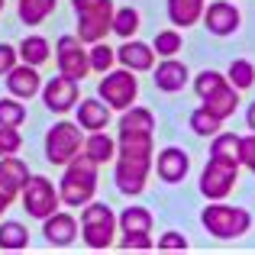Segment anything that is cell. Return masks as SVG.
Wrapping results in <instances>:
<instances>
[{"label": "cell", "mask_w": 255, "mask_h": 255, "mask_svg": "<svg viewBox=\"0 0 255 255\" xmlns=\"http://www.w3.org/2000/svg\"><path fill=\"white\" fill-rule=\"evenodd\" d=\"M97 168L100 165H94L87 155L78 152V155L65 165V174H62V181H58V200H62L65 207H75V210L84 207L87 200H94V194H97Z\"/></svg>", "instance_id": "cell-1"}, {"label": "cell", "mask_w": 255, "mask_h": 255, "mask_svg": "<svg viewBox=\"0 0 255 255\" xmlns=\"http://www.w3.org/2000/svg\"><path fill=\"white\" fill-rule=\"evenodd\" d=\"M200 226L210 233L213 239H243L252 230V213L246 207H233L226 200H207L200 210Z\"/></svg>", "instance_id": "cell-2"}, {"label": "cell", "mask_w": 255, "mask_h": 255, "mask_svg": "<svg viewBox=\"0 0 255 255\" xmlns=\"http://www.w3.org/2000/svg\"><path fill=\"white\" fill-rule=\"evenodd\" d=\"M81 239L94 252L110 249L117 243V213L100 200H87L81 207Z\"/></svg>", "instance_id": "cell-3"}, {"label": "cell", "mask_w": 255, "mask_h": 255, "mask_svg": "<svg viewBox=\"0 0 255 255\" xmlns=\"http://www.w3.org/2000/svg\"><path fill=\"white\" fill-rule=\"evenodd\" d=\"M81 145H84L81 126L71 123V120H58V123H52L49 129H45V162L65 168V165L81 152Z\"/></svg>", "instance_id": "cell-4"}, {"label": "cell", "mask_w": 255, "mask_h": 255, "mask_svg": "<svg viewBox=\"0 0 255 255\" xmlns=\"http://www.w3.org/2000/svg\"><path fill=\"white\" fill-rule=\"evenodd\" d=\"M97 97L104 100L110 110H126V107H132L136 97H139L136 75L126 71V68H110L107 75H100V81H97Z\"/></svg>", "instance_id": "cell-5"}, {"label": "cell", "mask_w": 255, "mask_h": 255, "mask_svg": "<svg viewBox=\"0 0 255 255\" xmlns=\"http://www.w3.org/2000/svg\"><path fill=\"white\" fill-rule=\"evenodd\" d=\"M239 168H243V165L210 155V162L200 171V194H204L207 200H226L233 194V187H236V181H239Z\"/></svg>", "instance_id": "cell-6"}, {"label": "cell", "mask_w": 255, "mask_h": 255, "mask_svg": "<svg viewBox=\"0 0 255 255\" xmlns=\"http://www.w3.org/2000/svg\"><path fill=\"white\" fill-rule=\"evenodd\" d=\"M19 197H23V207L32 220H45L62 204V200H58V187L52 184L45 174H29V181H26L23 191H19Z\"/></svg>", "instance_id": "cell-7"}, {"label": "cell", "mask_w": 255, "mask_h": 255, "mask_svg": "<svg viewBox=\"0 0 255 255\" xmlns=\"http://www.w3.org/2000/svg\"><path fill=\"white\" fill-rule=\"evenodd\" d=\"M152 158H136V155H117L113 158V184L126 197H139L149 184Z\"/></svg>", "instance_id": "cell-8"}, {"label": "cell", "mask_w": 255, "mask_h": 255, "mask_svg": "<svg viewBox=\"0 0 255 255\" xmlns=\"http://www.w3.org/2000/svg\"><path fill=\"white\" fill-rule=\"evenodd\" d=\"M55 62L58 75L71 78V81H84L91 75V62H87V49L78 36H58L55 42Z\"/></svg>", "instance_id": "cell-9"}, {"label": "cell", "mask_w": 255, "mask_h": 255, "mask_svg": "<svg viewBox=\"0 0 255 255\" xmlns=\"http://www.w3.org/2000/svg\"><path fill=\"white\" fill-rule=\"evenodd\" d=\"M204 26L210 36H233V32L243 26V13H239V6L233 3V0H213V3L204 6Z\"/></svg>", "instance_id": "cell-10"}, {"label": "cell", "mask_w": 255, "mask_h": 255, "mask_svg": "<svg viewBox=\"0 0 255 255\" xmlns=\"http://www.w3.org/2000/svg\"><path fill=\"white\" fill-rule=\"evenodd\" d=\"M39 97H42L45 110H52V113L62 117V113L75 110V104L81 100V91H78V81H71V78H65V75H55L52 81L42 84Z\"/></svg>", "instance_id": "cell-11"}, {"label": "cell", "mask_w": 255, "mask_h": 255, "mask_svg": "<svg viewBox=\"0 0 255 255\" xmlns=\"http://www.w3.org/2000/svg\"><path fill=\"white\" fill-rule=\"evenodd\" d=\"M152 168L158 171V181L165 184H181L191 171V155L181 145H165L158 155H152Z\"/></svg>", "instance_id": "cell-12"}, {"label": "cell", "mask_w": 255, "mask_h": 255, "mask_svg": "<svg viewBox=\"0 0 255 255\" xmlns=\"http://www.w3.org/2000/svg\"><path fill=\"white\" fill-rule=\"evenodd\" d=\"M155 52H152L149 42H142V39H123V45L117 49V65L126 71H132V75H142V71H152V65H155Z\"/></svg>", "instance_id": "cell-13"}, {"label": "cell", "mask_w": 255, "mask_h": 255, "mask_svg": "<svg viewBox=\"0 0 255 255\" xmlns=\"http://www.w3.org/2000/svg\"><path fill=\"white\" fill-rule=\"evenodd\" d=\"M3 81H6L10 97H16V100H32L39 91H42L39 68H32V65H26V62H16V65H13V68L3 75Z\"/></svg>", "instance_id": "cell-14"}, {"label": "cell", "mask_w": 255, "mask_h": 255, "mask_svg": "<svg viewBox=\"0 0 255 255\" xmlns=\"http://www.w3.org/2000/svg\"><path fill=\"white\" fill-rule=\"evenodd\" d=\"M42 236H45V243L55 246V249H68L78 239V220L65 210L49 213V217L42 220Z\"/></svg>", "instance_id": "cell-15"}, {"label": "cell", "mask_w": 255, "mask_h": 255, "mask_svg": "<svg viewBox=\"0 0 255 255\" xmlns=\"http://www.w3.org/2000/svg\"><path fill=\"white\" fill-rule=\"evenodd\" d=\"M113 10H117V6H104V10L78 13V32H75V36L81 39L84 45L104 42L107 32H110V23H113Z\"/></svg>", "instance_id": "cell-16"}, {"label": "cell", "mask_w": 255, "mask_h": 255, "mask_svg": "<svg viewBox=\"0 0 255 255\" xmlns=\"http://www.w3.org/2000/svg\"><path fill=\"white\" fill-rule=\"evenodd\" d=\"M152 75H155V87L165 94H178L184 91V84L191 81V71H187L184 62H178V58H162L158 65H152Z\"/></svg>", "instance_id": "cell-17"}, {"label": "cell", "mask_w": 255, "mask_h": 255, "mask_svg": "<svg viewBox=\"0 0 255 255\" xmlns=\"http://www.w3.org/2000/svg\"><path fill=\"white\" fill-rule=\"evenodd\" d=\"M75 113H78V126L84 132H97V129H107L110 126V117L113 110L104 104L100 97H84L75 104Z\"/></svg>", "instance_id": "cell-18"}, {"label": "cell", "mask_w": 255, "mask_h": 255, "mask_svg": "<svg viewBox=\"0 0 255 255\" xmlns=\"http://www.w3.org/2000/svg\"><path fill=\"white\" fill-rule=\"evenodd\" d=\"M29 181V165L16 155H3L0 158V191L10 194L16 200V194L23 191V184Z\"/></svg>", "instance_id": "cell-19"}, {"label": "cell", "mask_w": 255, "mask_h": 255, "mask_svg": "<svg viewBox=\"0 0 255 255\" xmlns=\"http://www.w3.org/2000/svg\"><path fill=\"white\" fill-rule=\"evenodd\" d=\"M81 155H87L94 165H107L117 158V139L107 136L104 129L97 132H87L84 136V145H81Z\"/></svg>", "instance_id": "cell-20"}, {"label": "cell", "mask_w": 255, "mask_h": 255, "mask_svg": "<svg viewBox=\"0 0 255 255\" xmlns=\"http://www.w3.org/2000/svg\"><path fill=\"white\" fill-rule=\"evenodd\" d=\"M207 0H168V19L174 29H191L200 23Z\"/></svg>", "instance_id": "cell-21"}, {"label": "cell", "mask_w": 255, "mask_h": 255, "mask_svg": "<svg viewBox=\"0 0 255 255\" xmlns=\"http://www.w3.org/2000/svg\"><path fill=\"white\" fill-rule=\"evenodd\" d=\"M204 107H207V110H210L217 120H230L233 113H236V107H239V91H236L230 81H226L223 87H217L213 94H207V97H204Z\"/></svg>", "instance_id": "cell-22"}, {"label": "cell", "mask_w": 255, "mask_h": 255, "mask_svg": "<svg viewBox=\"0 0 255 255\" xmlns=\"http://www.w3.org/2000/svg\"><path fill=\"white\" fill-rule=\"evenodd\" d=\"M117 155L152 158V155H155V142H152V132H120V139H117Z\"/></svg>", "instance_id": "cell-23"}, {"label": "cell", "mask_w": 255, "mask_h": 255, "mask_svg": "<svg viewBox=\"0 0 255 255\" xmlns=\"http://www.w3.org/2000/svg\"><path fill=\"white\" fill-rule=\"evenodd\" d=\"M16 55H19V62H26V65H32V68H39V65H45L52 58V45H49V39L45 36H26L23 42L16 45Z\"/></svg>", "instance_id": "cell-24"}, {"label": "cell", "mask_w": 255, "mask_h": 255, "mask_svg": "<svg viewBox=\"0 0 255 255\" xmlns=\"http://www.w3.org/2000/svg\"><path fill=\"white\" fill-rule=\"evenodd\" d=\"M123 117H120V132H155V113L149 110V107H126V110H120Z\"/></svg>", "instance_id": "cell-25"}, {"label": "cell", "mask_w": 255, "mask_h": 255, "mask_svg": "<svg viewBox=\"0 0 255 255\" xmlns=\"http://www.w3.org/2000/svg\"><path fill=\"white\" fill-rule=\"evenodd\" d=\"M120 233H152V213L149 207H126L117 217Z\"/></svg>", "instance_id": "cell-26"}, {"label": "cell", "mask_w": 255, "mask_h": 255, "mask_svg": "<svg viewBox=\"0 0 255 255\" xmlns=\"http://www.w3.org/2000/svg\"><path fill=\"white\" fill-rule=\"evenodd\" d=\"M29 246V230L19 220H3L0 223V249L3 252H23Z\"/></svg>", "instance_id": "cell-27"}, {"label": "cell", "mask_w": 255, "mask_h": 255, "mask_svg": "<svg viewBox=\"0 0 255 255\" xmlns=\"http://www.w3.org/2000/svg\"><path fill=\"white\" fill-rule=\"evenodd\" d=\"M16 6H19V19L32 29V26L45 23V19L55 13L58 0H16Z\"/></svg>", "instance_id": "cell-28"}, {"label": "cell", "mask_w": 255, "mask_h": 255, "mask_svg": "<svg viewBox=\"0 0 255 255\" xmlns=\"http://www.w3.org/2000/svg\"><path fill=\"white\" fill-rule=\"evenodd\" d=\"M210 155L213 158H226V162H236L239 165V152H243V136L236 132H223L220 129L217 136H210Z\"/></svg>", "instance_id": "cell-29"}, {"label": "cell", "mask_w": 255, "mask_h": 255, "mask_svg": "<svg viewBox=\"0 0 255 255\" xmlns=\"http://www.w3.org/2000/svg\"><path fill=\"white\" fill-rule=\"evenodd\" d=\"M139 23H142V16H139L136 6H120V10H113L110 32H117L120 39H132L139 32Z\"/></svg>", "instance_id": "cell-30"}, {"label": "cell", "mask_w": 255, "mask_h": 255, "mask_svg": "<svg viewBox=\"0 0 255 255\" xmlns=\"http://www.w3.org/2000/svg\"><path fill=\"white\" fill-rule=\"evenodd\" d=\"M226 81H230L239 94H243L246 87L255 84V65L249 62V58H233V65L226 68Z\"/></svg>", "instance_id": "cell-31"}, {"label": "cell", "mask_w": 255, "mask_h": 255, "mask_svg": "<svg viewBox=\"0 0 255 255\" xmlns=\"http://www.w3.org/2000/svg\"><path fill=\"white\" fill-rule=\"evenodd\" d=\"M187 123H191V132H197V136H217L220 129H223V120H217L213 117L210 110H207V107H197V110L191 113V120H187Z\"/></svg>", "instance_id": "cell-32"}, {"label": "cell", "mask_w": 255, "mask_h": 255, "mask_svg": "<svg viewBox=\"0 0 255 255\" xmlns=\"http://www.w3.org/2000/svg\"><path fill=\"white\" fill-rule=\"evenodd\" d=\"M181 45H184V36H181L178 29H158L155 39H152V52L162 58H171L181 52Z\"/></svg>", "instance_id": "cell-33"}, {"label": "cell", "mask_w": 255, "mask_h": 255, "mask_svg": "<svg viewBox=\"0 0 255 255\" xmlns=\"http://www.w3.org/2000/svg\"><path fill=\"white\" fill-rule=\"evenodd\" d=\"M87 62H91V71L107 75V71L117 65V49H110L107 42H94L91 49H87Z\"/></svg>", "instance_id": "cell-34"}, {"label": "cell", "mask_w": 255, "mask_h": 255, "mask_svg": "<svg viewBox=\"0 0 255 255\" xmlns=\"http://www.w3.org/2000/svg\"><path fill=\"white\" fill-rule=\"evenodd\" d=\"M26 107H23V100H16V97H0V126H23L26 123Z\"/></svg>", "instance_id": "cell-35"}, {"label": "cell", "mask_w": 255, "mask_h": 255, "mask_svg": "<svg viewBox=\"0 0 255 255\" xmlns=\"http://www.w3.org/2000/svg\"><path fill=\"white\" fill-rule=\"evenodd\" d=\"M223 84H226V75H223V71L207 68V71H200V75L194 78V94H197V97L204 100L207 94H213L217 87H223Z\"/></svg>", "instance_id": "cell-36"}, {"label": "cell", "mask_w": 255, "mask_h": 255, "mask_svg": "<svg viewBox=\"0 0 255 255\" xmlns=\"http://www.w3.org/2000/svg\"><path fill=\"white\" fill-rule=\"evenodd\" d=\"M120 249H126V252H149V249H155V239H152V233H123V239H120Z\"/></svg>", "instance_id": "cell-37"}, {"label": "cell", "mask_w": 255, "mask_h": 255, "mask_svg": "<svg viewBox=\"0 0 255 255\" xmlns=\"http://www.w3.org/2000/svg\"><path fill=\"white\" fill-rule=\"evenodd\" d=\"M23 149V136L16 126H0V158L3 155H16Z\"/></svg>", "instance_id": "cell-38"}, {"label": "cell", "mask_w": 255, "mask_h": 255, "mask_svg": "<svg viewBox=\"0 0 255 255\" xmlns=\"http://www.w3.org/2000/svg\"><path fill=\"white\" fill-rule=\"evenodd\" d=\"M155 246H158L162 252H187V249H191V243H187V236H181L178 230H168V233H162Z\"/></svg>", "instance_id": "cell-39"}, {"label": "cell", "mask_w": 255, "mask_h": 255, "mask_svg": "<svg viewBox=\"0 0 255 255\" xmlns=\"http://www.w3.org/2000/svg\"><path fill=\"white\" fill-rule=\"evenodd\" d=\"M19 62V55H16V45H10V42H0V78L6 75V71L13 68V65Z\"/></svg>", "instance_id": "cell-40"}, {"label": "cell", "mask_w": 255, "mask_h": 255, "mask_svg": "<svg viewBox=\"0 0 255 255\" xmlns=\"http://www.w3.org/2000/svg\"><path fill=\"white\" fill-rule=\"evenodd\" d=\"M239 165H246L255 174V132L252 136H243V152H239Z\"/></svg>", "instance_id": "cell-41"}, {"label": "cell", "mask_w": 255, "mask_h": 255, "mask_svg": "<svg viewBox=\"0 0 255 255\" xmlns=\"http://www.w3.org/2000/svg\"><path fill=\"white\" fill-rule=\"evenodd\" d=\"M75 3V13H87V10H104V6H113V0H71Z\"/></svg>", "instance_id": "cell-42"}, {"label": "cell", "mask_w": 255, "mask_h": 255, "mask_svg": "<svg viewBox=\"0 0 255 255\" xmlns=\"http://www.w3.org/2000/svg\"><path fill=\"white\" fill-rule=\"evenodd\" d=\"M246 126H249V129L255 132V100H252L249 107H246Z\"/></svg>", "instance_id": "cell-43"}, {"label": "cell", "mask_w": 255, "mask_h": 255, "mask_svg": "<svg viewBox=\"0 0 255 255\" xmlns=\"http://www.w3.org/2000/svg\"><path fill=\"white\" fill-rule=\"evenodd\" d=\"M10 204H13V197H10V194H3V191H0V217H3V213L10 210Z\"/></svg>", "instance_id": "cell-44"}, {"label": "cell", "mask_w": 255, "mask_h": 255, "mask_svg": "<svg viewBox=\"0 0 255 255\" xmlns=\"http://www.w3.org/2000/svg\"><path fill=\"white\" fill-rule=\"evenodd\" d=\"M0 10H3V0H0Z\"/></svg>", "instance_id": "cell-45"}]
</instances>
